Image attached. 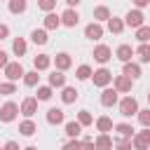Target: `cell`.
<instances>
[{"label": "cell", "mask_w": 150, "mask_h": 150, "mask_svg": "<svg viewBox=\"0 0 150 150\" xmlns=\"http://www.w3.org/2000/svg\"><path fill=\"white\" fill-rule=\"evenodd\" d=\"M120 112H122L124 117L138 115V101H136L134 96H127V98H122V101H120Z\"/></svg>", "instance_id": "obj_1"}, {"label": "cell", "mask_w": 150, "mask_h": 150, "mask_svg": "<svg viewBox=\"0 0 150 150\" xmlns=\"http://www.w3.org/2000/svg\"><path fill=\"white\" fill-rule=\"evenodd\" d=\"M131 143H134V150H148L150 148V127H145V131L134 134Z\"/></svg>", "instance_id": "obj_2"}, {"label": "cell", "mask_w": 150, "mask_h": 150, "mask_svg": "<svg viewBox=\"0 0 150 150\" xmlns=\"http://www.w3.org/2000/svg\"><path fill=\"white\" fill-rule=\"evenodd\" d=\"M124 23L129 28H141L143 26V12L141 9H129L127 16H124Z\"/></svg>", "instance_id": "obj_3"}, {"label": "cell", "mask_w": 150, "mask_h": 150, "mask_svg": "<svg viewBox=\"0 0 150 150\" xmlns=\"http://www.w3.org/2000/svg\"><path fill=\"white\" fill-rule=\"evenodd\" d=\"M91 80H94V84H96V87H105V84H110V80H112V73H110L108 68H98V70H94Z\"/></svg>", "instance_id": "obj_4"}, {"label": "cell", "mask_w": 150, "mask_h": 150, "mask_svg": "<svg viewBox=\"0 0 150 150\" xmlns=\"http://www.w3.org/2000/svg\"><path fill=\"white\" fill-rule=\"evenodd\" d=\"M16 112H19V105L12 103V101H7V103L0 108V122H12V120L16 117Z\"/></svg>", "instance_id": "obj_5"}, {"label": "cell", "mask_w": 150, "mask_h": 150, "mask_svg": "<svg viewBox=\"0 0 150 150\" xmlns=\"http://www.w3.org/2000/svg\"><path fill=\"white\" fill-rule=\"evenodd\" d=\"M5 75H7V80H9V82H16V80H19V77H23L26 73H23L21 63L16 61V63H7V66H5Z\"/></svg>", "instance_id": "obj_6"}, {"label": "cell", "mask_w": 150, "mask_h": 150, "mask_svg": "<svg viewBox=\"0 0 150 150\" xmlns=\"http://www.w3.org/2000/svg\"><path fill=\"white\" fill-rule=\"evenodd\" d=\"M77 21H80V14L70 7V9H66L63 14H61V23L63 26H68V28H73V26H77Z\"/></svg>", "instance_id": "obj_7"}, {"label": "cell", "mask_w": 150, "mask_h": 150, "mask_svg": "<svg viewBox=\"0 0 150 150\" xmlns=\"http://www.w3.org/2000/svg\"><path fill=\"white\" fill-rule=\"evenodd\" d=\"M21 112H23L26 117H33V115L38 112V98H33V96L23 98V103H21Z\"/></svg>", "instance_id": "obj_8"}, {"label": "cell", "mask_w": 150, "mask_h": 150, "mask_svg": "<svg viewBox=\"0 0 150 150\" xmlns=\"http://www.w3.org/2000/svg\"><path fill=\"white\" fill-rule=\"evenodd\" d=\"M101 35H103V26L98 21H94V23H89L84 28V38H89V40H98Z\"/></svg>", "instance_id": "obj_9"}, {"label": "cell", "mask_w": 150, "mask_h": 150, "mask_svg": "<svg viewBox=\"0 0 150 150\" xmlns=\"http://www.w3.org/2000/svg\"><path fill=\"white\" fill-rule=\"evenodd\" d=\"M110 47H105V45H98L96 49H94V59L98 61V63H108L110 61Z\"/></svg>", "instance_id": "obj_10"}, {"label": "cell", "mask_w": 150, "mask_h": 150, "mask_svg": "<svg viewBox=\"0 0 150 150\" xmlns=\"http://www.w3.org/2000/svg\"><path fill=\"white\" fill-rule=\"evenodd\" d=\"M54 63H56V70H68V68H70V63H73V59H70V54L61 52V54H56V56H54Z\"/></svg>", "instance_id": "obj_11"}, {"label": "cell", "mask_w": 150, "mask_h": 150, "mask_svg": "<svg viewBox=\"0 0 150 150\" xmlns=\"http://www.w3.org/2000/svg\"><path fill=\"white\" fill-rule=\"evenodd\" d=\"M115 89H117V91H131V77L124 75V73L117 75V77H115Z\"/></svg>", "instance_id": "obj_12"}, {"label": "cell", "mask_w": 150, "mask_h": 150, "mask_svg": "<svg viewBox=\"0 0 150 150\" xmlns=\"http://www.w3.org/2000/svg\"><path fill=\"white\" fill-rule=\"evenodd\" d=\"M101 103H103L105 108L115 105V103H117V89H103V94H101Z\"/></svg>", "instance_id": "obj_13"}, {"label": "cell", "mask_w": 150, "mask_h": 150, "mask_svg": "<svg viewBox=\"0 0 150 150\" xmlns=\"http://www.w3.org/2000/svg\"><path fill=\"white\" fill-rule=\"evenodd\" d=\"M94 148L96 150H112V138L108 134H101L96 141H94Z\"/></svg>", "instance_id": "obj_14"}, {"label": "cell", "mask_w": 150, "mask_h": 150, "mask_svg": "<svg viewBox=\"0 0 150 150\" xmlns=\"http://www.w3.org/2000/svg\"><path fill=\"white\" fill-rule=\"evenodd\" d=\"M131 56H134V47H131V45H120V47H117V59H120V61L127 63V61H131Z\"/></svg>", "instance_id": "obj_15"}, {"label": "cell", "mask_w": 150, "mask_h": 150, "mask_svg": "<svg viewBox=\"0 0 150 150\" xmlns=\"http://www.w3.org/2000/svg\"><path fill=\"white\" fill-rule=\"evenodd\" d=\"M47 122L49 124H61L63 122V110L61 108H49L47 110Z\"/></svg>", "instance_id": "obj_16"}, {"label": "cell", "mask_w": 150, "mask_h": 150, "mask_svg": "<svg viewBox=\"0 0 150 150\" xmlns=\"http://www.w3.org/2000/svg\"><path fill=\"white\" fill-rule=\"evenodd\" d=\"M33 63H35V70H47V68L52 66V59H49L47 54H38V56L33 59Z\"/></svg>", "instance_id": "obj_17"}, {"label": "cell", "mask_w": 150, "mask_h": 150, "mask_svg": "<svg viewBox=\"0 0 150 150\" xmlns=\"http://www.w3.org/2000/svg\"><path fill=\"white\" fill-rule=\"evenodd\" d=\"M124 75H129L131 80L141 77V66H138V63H134V61H127V63H124Z\"/></svg>", "instance_id": "obj_18"}, {"label": "cell", "mask_w": 150, "mask_h": 150, "mask_svg": "<svg viewBox=\"0 0 150 150\" xmlns=\"http://www.w3.org/2000/svg\"><path fill=\"white\" fill-rule=\"evenodd\" d=\"M59 26H61V16L47 12V16H45V28H47V30H54V28H59Z\"/></svg>", "instance_id": "obj_19"}, {"label": "cell", "mask_w": 150, "mask_h": 150, "mask_svg": "<svg viewBox=\"0 0 150 150\" xmlns=\"http://www.w3.org/2000/svg\"><path fill=\"white\" fill-rule=\"evenodd\" d=\"M63 84H66L63 70H54V73L49 75V87H63Z\"/></svg>", "instance_id": "obj_20"}, {"label": "cell", "mask_w": 150, "mask_h": 150, "mask_svg": "<svg viewBox=\"0 0 150 150\" xmlns=\"http://www.w3.org/2000/svg\"><path fill=\"white\" fill-rule=\"evenodd\" d=\"M61 101H63V103H73V101H77V89H75V87H63V91H61Z\"/></svg>", "instance_id": "obj_21"}, {"label": "cell", "mask_w": 150, "mask_h": 150, "mask_svg": "<svg viewBox=\"0 0 150 150\" xmlns=\"http://www.w3.org/2000/svg\"><path fill=\"white\" fill-rule=\"evenodd\" d=\"M108 28H110V33L120 35V33L124 30V21H122V19H117V16H112V19H108Z\"/></svg>", "instance_id": "obj_22"}, {"label": "cell", "mask_w": 150, "mask_h": 150, "mask_svg": "<svg viewBox=\"0 0 150 150\" xmlns=\"http://www.w3.org/2000/svg\"><path fill=\"white\" fill-rule=\"evenodd\" d=\"M96 129H98L101 134H108V131L112 129V120H110V117H105V115H103V117H98V120H96Z\"/></svg>", "instance_id": "obj_23"}, {"label": "cell", "mask_w": 150, "mask_h": 150, "mask_svg": "<svg viewBox=\"0 0 150 150\" xmlns=\"http://www.w3.org/2000/svg\"><path fill=\"white\" fill-rule=\"evenodd\" d=\"M94 19H96V21H108V19H110V9H108L105 5L96 7V9H94Z\"/></svg>", "instance_id": "obj_24"}, {"label": "cell", "mask_w": 150, "mask_h": 150, "mask_svg": "<svg viewBox=\"0 0 150 150\" xmlns=\"http://www.w3.org/2000/svg\"><path fill=\"white\" fill-rule=\"evenodd\" d=\"M30 38H33L35 45H45V42H47V30H45V28H35V30L30 33Z\"/></svg>", "instance_id": "obj_25"}, {"label": "cell", "mask_w": 150, "mask_h": 150, "mask_svg": "<svg viewBox=\"0 0 150 150\" xmlns=\"http://www.w3.org/2000/svg\"><path fill=\"white\" fill-rule=\"evenodd\" d=\"M19 131H21L23 136H33V134L38 131V127H35L30 120H26V122H21V124H19Z\"/></svg>", "instance_id": "obj_26"}, {"label": "cell", "mask_w": 150, "mask_h": 150, "mask_svg": "<svg viewBox=\"0 0 150 150\" xmlns=\"http://www.w3.org/2000/svg\"><path fill=\"white\" fill-rule=\"evenodd\" d=\"M80 131H82V124H80V122H68V124H66V134H68L70 138H77Z\"/></svg>", "instance_id": "obj_27"}, {"label": "cell", "mask_w": 150, "mask_h": 150, "mask_svg": "<svg viewBox=\"0 0 150 150\" xmlns=\"http://www.w3.org/2000/svg\"><path fill=\"white\" fill-rule=\"evenodd\" d=\"M115 131H117L122 138H134V127H131V124H117Z\"/></svg>", "instance_id": "obj_28"}, {"label": "cell", "mask_w": 150, "mask_h": 150, "mask_svg": "<svg viewBox=\"0 0 150 150\" xmlns=\"http://www.w3.org/2000/svg\"><path fill=\"white\" fill-rule=\"evenodd\" d=\"M136 54H138V59H141L143 63H148V61H150V45H148V42H141V47L136 49Z\"/></svg>", "instance_id": "obj_29"}, {"label": "cell", "mask_w": 150, "mask_h": 150, "mask_svg": "<svg viewBox=\"0 0 150 150\" xmlns=\"http://www.w3.org/2000/svg\"><path fill=\"white\" fill-rule=\"evenodd\" d=\"M12 52H14L16 56H23V54H26V40H23V38H16L14 45H12Z\"/></svg>", "instance_id": "obj_30"}, {"label": "cell", "mask_w": 150, "mask_h": 150, "mask_svg": "<svg viewBox=\"0 0 150 150\" xmlns=\"http://www.w3.org/2000/svg\"><path fill=\"white\" fill-rule=\"evenodd\" d=\"M9 12H12V14L26 12V0H9Z\"/></svg>", "instance_id": "obj_31"}, {"label": "cell", "mask_w": 150, "mask_h": 150, "mask_svg": "<svg viewBox=\"0 0 150 150\" xmlns=\"http://www.w3.org/2000/svg\"><path fill=\"white\" fill-rule=\"evenodd\" d=\"M77 122H80L82 127H89V124L94 122V117H91L89 110H80V112H77Z\"/></svg>", "instance_id": "obj_32"}, {"label": "cell", "mask_w": 150, "mask_h": 150, "mask_svg": "<svg viewBox=\"0 0 150 150\" xmlns=\"http://www.w3.org/2000/svg\"><path fill=\"white\" fill-rule=\"evenodd\" d=\"M38 80H40L38 70H30V73H26V75H23V82H26V87H35V84H38Z\"/></svg>", "instance_id": "obj_33"}, {"label": "cell", "mask_w": 150, "mask_h": 150, "mask_svg": "<svg viewBox=\"0 0 150 150\" xmlns=\"http://www.w3.org/2000/svg\"><path fill=\"white\" fill-rule=\"evenodd\" d=\"M136 38H138L141 42H148V40H150V26H141V28H136Z\"/></svg>", "instance_id": "obj_34"}, {"label": "cell", "mask_w": 150, "mask_h": 150, "mask_svg": "<svg viewBox=\"0 0 150 150\" xmlns=\"http://www.w3.org/2000/svg\"><path fill=\"white\" fill-rule=\"evenodd\" d=\"M75 75H77V80H89V77H91L94 73H91V68H89V66H80Z\"/></svg>", "instance_id": "obj_35"}, {"label": "cell", "mask_w": 150, "mask_h": 150, "mask_svg": "<svg viewBox=\"0 0 150 150\" xmlns=\"http://www.w3.org/2000/svg\"><path fill=\"white\" fill-rule=\"evenodd\" d=\"M52 98V87H40L38 89V101H49Z\"/></svg>", "instance_id": "obj_36"}, {"label": "cell", "mask_w": 150, "mask_h": 150, "mask_svg": "<svg viewBox=\"0 0 150 150\" xmlns=\"http://www.w3.org/2000/svg\"><path fill=\"white\" fill-rule=\"evenodd\" d=\"M14 91H16L14 82H0V94H2V96H7V94H14Z\"/></svg>", "instance_id": "obj_37"}, {"label": "cell", "mask_w": 150, "mask_h": 150, "mask_svg": "<svg viewBox=\"0 0 150 150\" xmlns=\"http://www.w3.org/2000/svg\"><path fill=\"white\" fill-rule=\"evenodd\" d=\"M115 148H117V150H131L134 143H131V138H120V141L115 143Z\"/></svg>", "instance_id": "obj_38"}, {"label": "cell", "mask_w": 150, "mask_h": 150, "mask_svg": "<svg viewBox=\"0 0 150 150\" xmlns=\"http://www.w3.org/2000/svg\"><path fill=\"white\" fill-rule=\"evenodd\" d=\"M138 122L143 127H150V108L148 110H138Z\"/></svg>", "instance_id": "obj_39"}, {"label": "cell", "mask_w": 150, "mask_h": 150, "mask_svg": "<svg viewBox=\"0 0 150 150\" xmlns=\"http://www.w3.org/2000/svg\"><path fill=\"white\" fill-rule=\"evenodd\" d=\"M38 7L45 9V12H52L56 7V0H38Z\"/></svg>", "instance_id": "obj_40"}, {"label": "cell", "mask_w": 150, "mask_h": 150, "mask_svg": "<svg viewBox=\"0 0 150 150\" xmlns=\"http://www.w3.org/2000/svg\"><path fill=\"white\" fill-rule=\"evenodd\" d=\"M80 143H82V141H77V138H73V141H68V143L63 145V150H80Z\"/></svg>", "instance_id": "obj_41"}, {"label": "cell", "mask_w": 150, "mask_h": 150, "mask_svg": "<svg viewBox=\"0 0 150 150\" xmlns=\"http://www.w3.org/2000/svg\"><path fill=\"white\" fill-rule=\"evenodd\" d=\"M80 150H96V148H94L91 141H82V143H80Z\"/></svg>", "instance_id": "obj_42"}, {"label": "cell", "mask_w": 150, "mask_h": 150, "mask_svg": "<svg viewBox=\"0 0 150 150\" xmlns=\"http://www.w3.org/2000/svg\"><path fill=\"white\" fill-rule=\"evenodd\" d=\"M7 35H9V28H7L5 23H0V40H2V38H7Z\"/></svg>", "instance_id": "obj_43"}, {"label": "cell", "mask_w": 150, "mask_h": 150, "mask_svg": "<svg viewBox=\"0 0 150 150\" xmlns=\"http://www.w3.org/2000/svg\"><path fill=\"white\" fill-rule=\"evenodd\" d=\"M7 63H9V61H7V54H5L2 49H0V68H5Z\"/></svg>", "instance_id": "obj_44"}, {"label": "cell", "mask_w": 150, "mask_h": 150, "mask_svg": "<svg viewBox=\"0 0 150 150\" xmlns=\"http://www.w3.org/2000/svg\"><path fill=\"white\" fill-rule=\"evenodd\" d=\"M2 150H19V145L14 143V141H9V143H5V148Z\"/></svg>", "instance_id": "obj_45"}, {"label": "cell", "mask_w": 150, "mask_h": 150, "mask_svg": "<svg viewBox=\"0 0 150 150\" xmlns=\"http://www.w3.org/2000/svg\"><path fill=\"white\" fill-rule=\"evenodd\" d=\"M134 5L136 7H145V5H150V0H134Z\"/></svg>", "instance_id": "obj_46"}, {"label": "cell", "mask_w": 150, "mask_h": 150, "mask_svg": "<svg viewBox=\"0 0 150 150\" xmlns=\"http://www.w3.org/2000/svg\"><path fill=\"white\" fill-rule=\"evenodd\" d=\"M66 2H68V5H70V7H73V5H80V2H82V0H66Z\"/></svg>", "instance_id": "obj_47"}, {"label": "cell", "mask_w": 150, "mask_h": 150, "mask_svg": "<svg viewBox=\"0 0 150 150\" xmlns=\"http://www.w3.org/2000/svg\"><path fill=\"white\" fill-rule=\"evenodd\" d=\"M23 150H38V148H35V145H28V148H23Z\"/></svg>", "instance_id": "obj_48"}, {"label": "cell", "mask_w": 150, "mask_h": 150, "mask_svg": "<svg viewBox=\"0 0 150 150\" xmlns=\"http://www.w3.org/2000/svg\"><path fill=\"white\" fill-rule=\"evenodd\" d=\"M148 103H150V91H148Z\"/></svg>", "instance_id": "obj_49"}, {"label": "cell", "mask_w": 150, "mask_h": 150, "mask_svg": "<svg viewBox=\"0 0 150 150\" xmlns=\"http://www.w3.org/2000/svg\"><path fill=\"white\" fill-rule=\"evenodd\" d=\"M0 150H2V148H0Z\"/></svg>", "instance_id": "obj_50"}]
</instances>
